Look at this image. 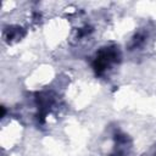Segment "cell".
Returning <instances> with one entry per match:
<instances>
[{"label":"cell","instance_id":"1","mask_svg":"<svg viewBox=\"0 0 156 156\" xmlns=\"http://www.w3.org/2000/svg\"><path fill=\"white\" fill-rule=\"evenodd\" d=\"M117 58H118V51L115 48H106L99 52V55L96 56L93 63V67L98 74H101L111 63L116 62Z\"/></svg>","mask_w":156,"mask_h":156}]
</instances>
